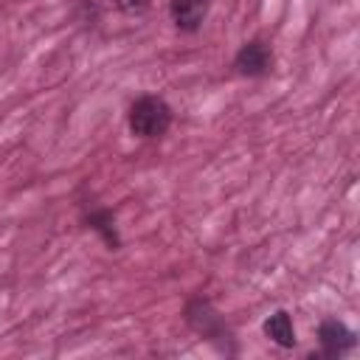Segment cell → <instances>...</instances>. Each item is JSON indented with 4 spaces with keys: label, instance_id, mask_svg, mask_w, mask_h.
<instances>
[{
    "label": "cell",
    "instance_id": "1",
    "mask_svg": "<svg viewBox=\"0 0 360 360\" xmlns=\"http://www.w3.org/2000/svg\"><path fill=\"white\" fill-rule=\"evenodd\" d=\"M169 124H172V110L158 96H143L129 110V129L141 138H158L169 129Z\"/></svg>",
    "mask_w": 360,
    "mask_h": 360
},
{
    "label": "cell",
    "instance_id": "2",
    "mask_svg": "<svg viewBox=\"0 0 360 360\" xmlns=\"http://www.w3.org/2000/svg\"><path fill=\"white\" fill-rule=\"evenodd\" d=\"M267 68H270V51L259 39L248 42L236 53V70L245 73V76H262V73H267Z\"/></svg>",
    "mask_w": 360,
    "mask_h": 360
},
{
    "label": "cell",
    "instance_id": "3",
    "mask_svg": "<svg viewBox=\"0 0 360 360\" xmlns=\"http://www.w3.org/2000/svg\"><path fill=\"white\" fill-rule=\"evenodd\" d=\"M208 3L211 0H172L169 11H172V20L177 22V28L194 31V28H200V22L208 14Z\"/></svg>",
    "mask_w": 360,
    "mask_h": 360
},
{
    "label": "cell",
    "instance_id": "4",
    "mask_svg": "<svg viewBox=\"0 0 360 360\" xmlns=\"http://www.w3.org/2000/svg\"><path fill=\"white\" fill-rule=\"evenodd\" d=\"M354 343V335L340 321H326L321 326V346L326 354H340Z\"/></svg>",
    "mask_w": 360,
    "mask_h": 360
},
{
    "label": "cell",
    "instance_id": "5",
    "mask_svg": "<svg viewBox=\"0 0 360 360\" xmlns=\"http://www.w3.org/2000/svg\"><path fill=\"white\" fill-rule=\"evenodd\" d=\"M264 335L278 343V346H292L295 343V332H292V321L287 318V312H276L267 318L264 323Z\"/></svg>",
    "mask_w": 360,
    "mask_h": 360
},
{
    "label": "cell",
    "instance_id": "6",
    "mask_svg": "<svg viewBox=\"0 0 360 360\" xmlns=\"http://www.w3.org/2000/svg\"><path fill=\"white\" fill-rule=\"evenodd\" d=\"M115 6L127 14H141V11L149 8V0H115Z\"/></svg>",
    "mask_w": 360,
    "mask_h": 360
}]
</instances>
